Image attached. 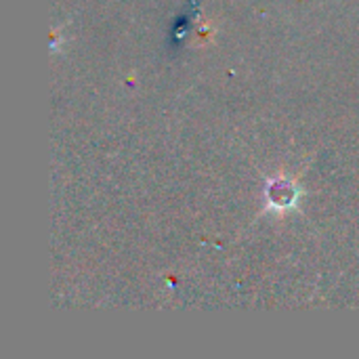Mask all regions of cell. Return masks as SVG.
<instances>
[{
    "label": "cell",
    "instance_id": "cell-1",
    "mask_svg": "<svg viewBox=\"0 0 359 359\" xmlns=\"http://www.w3.org/2000/svg\"><path fill=\"white\" fill-rule=\"evenodd\" d=\"M297 200V189L288 181H273L267 187V204L271 210H288Z\"/></svg>",
    "mask_w": 359,
    "mask_h": 359
}]
</instances>
